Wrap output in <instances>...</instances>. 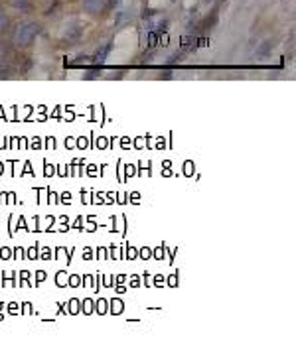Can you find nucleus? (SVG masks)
I'll return each mask as SVG.
<instances>
[{
    "label": "nucleus",
    "instance_id": "nucleus-2",
    "mask_svg": "<svg viewBox=\"0 0 296 341\" xmlns=\"http://www.w3.org/2000/svg\"><path fill=\"white\" fill-rule=\"evenodd\" d=\"M81 4H83V10L89 12V14H101L107 8L105 0H83Z\"/></svg>",
    "mask_w": 296,
    "mask_h": 341
},
{
    "label": "nucleus",
    "instance_id": "nucleus-8",
    "mask_svg": "<svg viewBox=\"0 0 296 341\" xmlns=\"http://www.w3.org/2000/svg\"><path fill=\"white\" fill-rule=\"evenodd\" d=\"M204 2H209V0H204Z\"/></svg>",
    "mask_w": 296,
    "mask_h": 341
},
{
    "label": "nucleus",
    "instance_id": "nucleus-1",
    "mask_svg": "<svg viewBox=\"0 0 296 341\" xmlns=\"http://www.w3.org/2000/svg\"><path fill=\"white\" fill-rule=\"evenodd\" d=\"M40 24L36 22H26V24H20L18 28H16V34H14V42H16V46H30L32 44V40L40 34Z\"/></svg>",
    "mask_w": 296,
    "mask_h": 341
},
{
    "label": "nucleus",
    "instance_id": "nucleus-6",
    "mask_svg": "<svg viewBox=\"0 0 296 341\" xmlns=\"http://www.w3.org/2000/svg\"><path fill=\"white\" fill-rule=\"evenodd\" d=\"M8 28V16L4 14V10L0 8V32H4Z\"/></svg>",
    "mask_w": 296,
    "mask_h": 341
},
{
    "label": "nucleus",
    "instance_id": "nucleus-3",
    "mask_svg": "<svg viewBox=\"0 0 296 341\" xmlns=\"http://www.w3.org/2000/svg\"><path fill=\"white\" fill-rule=\"evenodd\" d=\"M79 36H81V26H69L68 30H66V34H64V38H66L68 42L79 40Z\"/></svg>",
    "mask_w": 296,
    "mask_h": 341
},
{
    "label": "nucleus",
    "instance_id": "nucleus-4",
    "mask_svg": "<svg viewBox=\"0 0 296 341\" xmlns=\"http://www.w3.org/2000/svg\"><path fill=\"white\" fill-rule=\"evenodd\" d=\"M14 6H16L18 10H22V12H30V10H32V4H30L28 0H16Z\"/></svg>",
    "mask_w": 296,
    "mask_h": 341
},
{
    "label": "nucleus",
    "instance_id": "nucleus-7",
    "mask_svg": "<svg viewBox=\"0 0 296 341\" xmlns=\"http://www.w3.org/2000/svg\"><path fill=\"white\" fill-rule=\"evenodd\" d=\"M271 46H273L271 42H267V44H263V46H261V49L257 51V55H259V57H263L265 53H269V49H271Z\"/></svg>",
    "mask_w": 296,
    "mask_h": 341
},
{
    "label": "nucleus",
    "instance_id": "nucleus-5",
    "mask_svg": "<svg viewBox=\"0 0 296 341\" xmlns=\"http://www.w3.org/2000/svg\"><path fill=\"white\" fill-rule=\"evenodd\" d=\"M111 51V44H107L105 47H101L99 51H97V61H105V57H107V53Z\"/></svg>",
    "mask_w": 296,
    "mask_h": 341
}]
</instances>
